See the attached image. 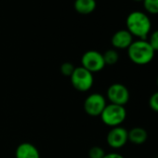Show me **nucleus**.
Returning <instances> with one entry per match:
<instances>
[{
    "label": "nucleus",
    "instance_id": "nucleus-1",
    "mask_svg": "<svg viewBox=\"0 0 158 158\" xmlns=\"http://www.w3.org/2000/svg\"><path fill=\"white\" fill-rule=\"evenodd\" d=\"M127 30L137 39H147L152 32V23L150 16L142 10L131 11L126 19Z\"/></svg>",
    "mask_w": 158,
    "mask_h": 158
},
{
    "label": "nucleus",
    "instance_id": "nucleus-2",
    "mask_svg": "<svg viewBox=\"0 0 158 158\" xmlns=\"http://www.w3.org/2000/svg\"><path fill=\"white\" fill-rule=\"evenodd\" d=\"M127 50L129 60L139 66L151 63L155 57V51L151 47L147 39L134 40Z\"/></svg>",
    "mask_w": 158,
    "mask_h": 158
},
{
    "label": "nucleus",
    "instance_id": "nucleus-3",
    "mask_svg": "<svg viewBox=\"0 0 158 158\" xmlns=\"http://www.w3.org/2000/svg\"><path fill=\"white\" fill-rule=\"evenodd\" d=\"M100 117L102 122L110 127H119L127 118V110L125 106L109 103L105 106Z\"/></svg>",
    "mask_w": 158,
    "mask_h": 158
},
{
    "label": "nucleus",
    "instance_id": "nucleus-4",
    "mask_svg": "<svg viewBox=\"0 0 158 158\" xmlns=\"http://www.w3.org/2000/svg\"><path fill=\"white\" fill-rule=\"evenodd\" d=\"M71 84L73 89L79 92H87L90 90L94 84L93 73L82 66L75 67L73 73L70 76Z\"/></svg>",
    "mask_w": 158,
    "mask_h": 158
},
{
    "label": "nucleus",
    "instance_id": "nucleus-5",
    "mask_svg": "<svg viewBox=\"0 0 158 158\" xmlns=\"http://www.w3.org/2000/svg\"><path fill=\"white\" fill-rule=\"evenodd\" d=\"M106 98L110 103L125 106L129 102L130 92L124 84L114 83L107 89Z\"/></svg>",
    "mask_w": 158,
    "mask_h": 158
},
{
    "label": "nucleus",
    "instance_id": "nucleus-6",
    "mask_svg": "<svg viewBox=\"0 0 158 158\" xmlns=\"http://www.w3.org/2000/svg\"><path fill=\"white\" fill-rule=\"evenodd\" d=\"M107 105L106 98L101 93H91L84 102V111L86 114L92 117L100 116Z\"/></svg>",
    "mask_w": 158,
    "mask_h": 158
},
{
    "label": "nucleus",
    "instance_id": "nucleus-7",
    "mask_svg": "<svg viewBox=\"0 0 158 158\" xmlns=\"http://www.w3.org/2000/svg\"><path fill=\"white\" fill-rule=\"evenodd\" d=\"M81 66L89 71L90 73H99L105 67L102 53L97 50H88L81 58Z\"/></svg>",
    "mask_w": 158,
    "mask_h": 158
},
{
    "label": "nucleus",
    "instance_id": "nucleus-8",
    "mask_svg": "<svg viewBox=\"0 0 158 158\" xmlns=\"http://www.w3.org/2000/svg\"><path fill=\"white\" fill-rule=\"evenodd\" d=\"M106 141L112 149H121L128 141V130L122 126L112 127L106 136Z\"/></svg>",
    "mask_w": 158,
    "mask_h": 158
},
{
    "label": "nucleus",
    "instance_id": "nucleus-9",
    "mask_svg": "<svg viewBox=\"0 0 158 158\" xmlns=\"http://www.w3.org/2000/svg\"><path fill=\"white\" fill-rule=\"evenodd\" d=\"M133 41L134 37L127 29L116 31L111 38V43L114 49H127Z\"/></svg>",
    "mask_w": 158,
    "mask_h": 158
},
{
    "label": "nucleus",
    "instance_id": "nucleus-10",
    "mask_svg": "<svg viewBox=\"0 0 158 158\" xmlns=\"http://www.w3.org/2000/svg\"><path fill=\"white\" fill-rule=\"evenodd\" d=\"M15 158H40V153L34 144L22 142L15 150Z\"/></svg>",
    "mask_w": 158,
    "mask_h": 158
},
{
    "label": "nucleus",
    "instance_id": "nucleus-11",
    "mask_svg": "<svg viewBox=\"0 0 158 158\" xmlns=\"http://www.w3.org/2000/svg\"><path fill=\"white\" fill-rule=\"evenodd\" d=\"M148 139V132L141 127H135L128 130V141L134 145H142Z\"/></svg>",
    "mask_w": 158,
    "mask_h": 158
},
{
    "label": "nucleus",
    "instance_id": "nucleus-12",
    "mask_svg": "<svg viewBox=\"0 0 158 158\" xmlns=\"http://www.w3.org/2000/svg\"><path fill=\"white\" fill-rule=\"evenodd\" d=\"M73 7L79 14L89 15L96 10L97 3L96 0H75Z\"/></svg>",
    "mask_w": 158,
    "mask_h": 158
},
{
    "label": "nucleus",
    "instance_id": "nucleus-13",
    "mask_svg": "<svg viewBox=\"0 0 158 158\" xmlns=\"http://www.w3.org/2000/svg\"><path fill=\"white\" fill-rule=\"evenodd\" d=\"M105 65H114L119 60V53L116 49L111 48L102 53Z\"/></svg>",
    "mask_w": 158,
    "mask_h": 158
},
{
    "label": "nucleus",
    "instance_id": "nucleus-14",
    "mask_svg": "<svg viewBox=\"0 0 158 158\" xmlns=\"http://www.w3.org/2000/svg\"><path fill=\"white\" fill-rule=\"evenodd\" d=\"M142 5L148 15H158V0H143Z\"/></svg>",
    "mask_w": 158,
    "mask_h": 158
},
{
    "label": "nucleus",
    "instance_id": "nucleus-15",
    "mask_svg": "<svg viewBox=\"0 0 158 158\" xmlns=\"http://www.w3.org/2000/svg\"><path fill=\"white\" fill-rule=\"evenodd\" d=\"M89 158H103L105 152L100 146H93L89 150Z\"/></svg>",
    "mask_w": 158,
    "mask_h": 158
},
{
    "label": "nucleus",
    "instance_id": "nucleus-16",
    "mask_svg": "<svg viewBox=\"0 0 158 158\" xmlns=\"http://www.w3.org/2000/svg\"><path fill=\"white\" fill-rule=\"evenodd\" d=\"M148 42L155 52H158V29L152 31L148 36Z\"/></svg>",
    "mask_w": 158,
    "mask_h": 158
},
{
    "label": "nucleus",
    "instance_id": "nucleus-17",
    "mask_svg": "<svg viewBox=\"0 0 158 158\" xmlns=\"http://www.w3.org/2000/svg\"><path fill=\"white\" fill-rule=\"evenodd\" d=\"M75 67L73 66V63L71 62H63L61 65H60V73L64 75V76H68L70 77L72 75V73H73Z\"/></svg>",
    "mask_w": 158,
    "mask_h": 158
},
{
    "label": "nucleus",
    "instance_id": "nucleus-18",
    "mask_svg": "<svg viewBox=\"0 0 158 158\" xmlns=\"http://www.w3.org/2000/svg\"><path fill=\"white\" fill-rule=\"evenodd\" d=\"M149 106L151 110L155 113H158V91L152 93L149 98Z\"/></svg>",
    "mask_w": 158,
    "mask_h": 158
},
{
    "label": "nucleus",
    "instance_id": "nucleus-19",
    "mask_svg": "<svg viewBox=\"0 0 158 158\" xmlns=\"http://www.w3.org/2000/svg\"><path fill=\"white\" fill-rule=\"evenodd\" d=\"M103 158H125L122 154L113 152H109V153H105V155L103 156Z\"/></svg>",
    "mask_w": 158,
    "mask_h": 158
},
{
    "label": "nucleus",
    "instance_id": "nucleus-20",
    "mask_svg": "<svg viewBox=\"0 0 158 158\" xmlns=\"http://www.w3.org/2000/svg\"><path fill=\"white\" fill-rule=\"evenodd\" d=\"M133 1H135V2H142L143 0H133Z\"/></svg>",
    "mask_w": 158,
    "mask_h": 158
},
{
    "label": "nucleus",
    "instance_id": "nucleus-21",
    "mask_svg": "<svg viewBox=\"0 0 158 158\" xmlns=\"http://www.w3.org/2000/svg\"><path fill=\"white\" fill-rule=\"evenodd\" d=\"M156 85H157V88H158V75H157V78H156Z\"/></svg>",
    "mask_w": 158,
    "mask_h": 158
}]
</instances>
